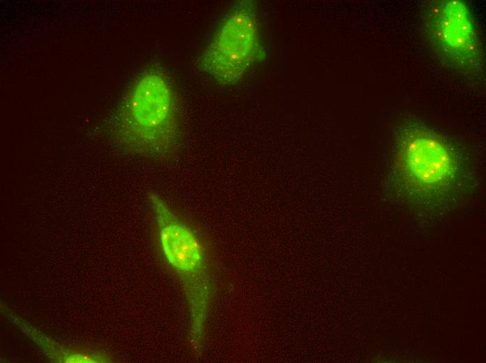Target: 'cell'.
<instances>
[{"label":"cell","mask_w":486,"mask_h":363,"mask_svg":"<svg viewBox=\"0 0 486 363\" xmlns=\"http://www.w3.org/2000/svg\"><path fill=\"white\" fill-rule=\"evenodd\" d=\"M401 165L411 181L426 188L439 187L447 182L453 170L451 154L438 138L416 132L402 142Z\"/></svg>","instance_id":"obj_3"},{"label":"cell","mask_w":486,"mask_h":363,"mask_svg":"<svg viewBox=\"0 0 486 363\" xmlns=\"http://www.w3.org/2000/svg\"><path fill=\"white\" fill-rule=\"evenodd\" d=\"M150 202L156 214L161 241L169 262L181 271H197L202 262L199 242L186 226L179 223L159 195L151 193Z\"/></svg>","instance_id":"obj_5"},{"label":"cell","mask_w":486,"mask_h":363,"mask_svg":"<svg viewBox=\"0 0 486 363\" xmlns=\"http://www.w3.org/2000/svg\"><path fill=\"white\" fill-rule=\"evenodd\" d=\"M260 28L251 3L241 2L223 20L200 59L202 70L217 82L235 84L260 58Z\"/></svg>","instance_id":"obj_1"},{"label":"cell","mask_w":486,"mask_h":363,"mask_svg":"<svg viewBox=\"0 0 486 363\" xmlns=\"http://www.w3.org/2000/svg\"><path fill=\"white\" fill-rule=\"evenodd\" d=\"M432 14L434 31L446 50L463 61H474L479 57L477 36L464 3L457 0L439 1Z\"/></svg>","instance_id":"obj_4"},{"label":"cell","mask_w":486,"mask_h":363,"mask_svg":"<svg viewBox=\"0 0 486 363\" xmlns=\"http://www.w3.org/2000/svg\"><path fill=\"white\" fill-rule=\"evenodd\" d=\"M124 127L138 145L156 151L175 143L177 133L175 101L171 86L159 73L144 74L126 103Z\"/></svg>","instance_id":"obj_2"}]
</instances>
